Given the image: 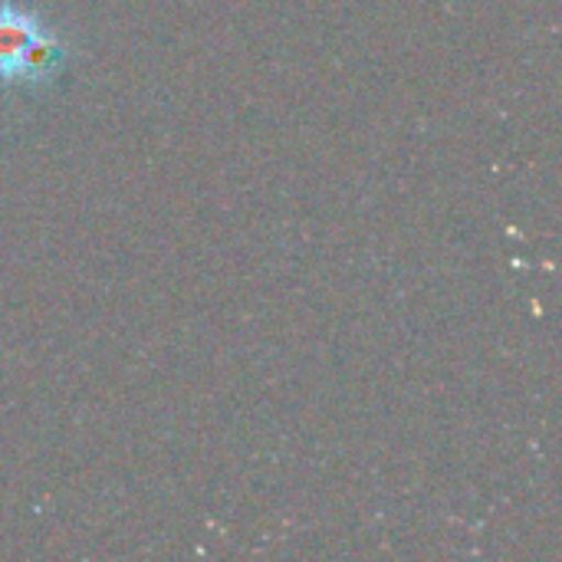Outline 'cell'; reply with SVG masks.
I'll use <instances>...</instances> for the list:
<instances>
[{
	"instance_id": "1",
	"label": "cell",
	"mask_w": 562,
	"mask_h": 562,
	"mask_svg": "<svg viewBox=\"0 0 562 562\" xmlns=\"http://www.w3.org/2000/svg\"><path fill=\"white\" fill-rule=\"evenodd\" d=\"M66 63L63 40L33 10L3 0L0 3V82L36 89L59 76Z\"/></svg>"
}]
</instances>
